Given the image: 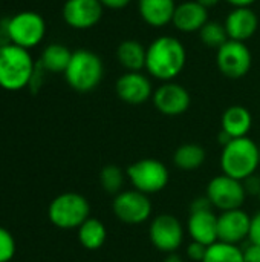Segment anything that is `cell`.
<instances>
[{"mask_svg":"<svg viewBox=\"0 0 260 262\" xmlns=\"http://www.w3.org/2000/svg\"><path fill=\"white\" fill-rule=\"evenodd\" d=\"M187 52L184 45L175 37L162 35L149 45L146 69L152 77L166 83L172 81L182 72Z\"/></svg>","mask_w":260,"mask_h":262,"instance_id":"cell-1","label":"cell"},{"mask_svg":"<svg viewBox=\"0 0 260 262\" xmlns=\"http://www.w3.org/2000/svg\"><path fill=\"white\" fill-rule=\"evenodd\" d=\"M37 63L29 49L12 43L0 46V88L5 91H21L29 86Z\"/></svg>","mask_w":260,"mask_h":262,"instance_id":"cell-2","label":"cell"},{"mask_svg":"<svg viewBox=\"0 0 260 262\" xmlns=\"http://www.w3.org/2000/svg\"><path fill=\"white\" fill-rule=\"evenodd\" d=\"M260 166L259 144L250 137L234 138L221 154V169L224 175L244 181L257 173Z\"/></svg>","mask_w":260,"mask_h":262,"instance_id":"cell-3","label":"cell"},{"mask_svg":"<svg viewBox=\"0 0 260 262\" xmlns=\"http://www.w3.org/2000/svg\"><path fill=\"white\" fill-rule=\"evenodd\" d=\"M104 66L101 58L87 49H78L72 52L70 61L64 71L67 84L77 92H90L103 80Z\"/></svg>","mask_w":260,"mask_h":262,"instance_id":"cell-4","label":"cell"},{"mask_svg":"<svg viewBox=\"0 0 260 262\" xmlns=\"http://www.w3.org/2000/svg\"><path fill=\"white\" fill-rule=\"evenodd\" d=\"M48 218L57 229L75 230L90 218V204L81 193L64 192L51 201Z\"/></svg>","mask_w":260,"mask_h":262,"instance_id":"cell-5","label":"cell"},{"mask_svg":"<svg viewBox=\"0 0 260 262\" xmlns=\"http://www.w3.org/2000/svg\"><path fill=\"white\" fill-rule=\"evenodd\" d=\"M46 34V21L35 11H20L5 23L6 41L25 49L41 43Z\"/></svg>","mask_w":260,"mask_h":262,"instance_id":"cell-6","label":"cell"},{"mask_svg":"<svg viewBox=\"0 0 260 262\" xmlns=\"http://www.w3.org/2000/svg\"><path fill=\"white\" fill-rule=\"evenodd\" d=\"M126 173L132 187L149 196L162 192L170 181L167 166L155 158H143L132 163Z\"/></svg>","mask_w":260,"mask_h":262,"instance_id":"cell-7","label":"cell"},{"mask_svg":"<svg viewBox=\"0 0 260 262\" xmlns=\"http://www.w3.org/2000/svg\"><path fill=\"white\" fill-rule=\"evenodd\" d=\"M205 195L210 200L213 209H218L221 212L242 209L248 196L242 181L224 173L210 180Z\"/></svg>","mask_w":260,"mask_h":262,"instance_id":"cell-8","label":"cell"},{"mask_svg":"<svg viewBox=\"0 0 260 262\" xmlns=\"http://www.w3.org/2000/svg\"><path fill=\"white\" fill-rule=\"evenodd\" d=\"M112 210L118 221L127 226H138L149 221L152 216V201L149 195L135 189L123 190L115 195L112 201Z\"/></svg>","mask_w":260,"mask_h":262,"instance_id":"cell-9","label":"cell"},{"mask_svg":"<svg viewBox=\"0 0 260 262\" xmlns=\"http://www.w3.org/2000/svg\"><path fill=\"white\" fill-rule=\"evenodd\" d=\"M149 238L152 246L161 253H176L184 243V226L176 216L161 213L152 220L149 226Z\"/></svg>","mask_w":260,"mask_h":262,"instance_id":"cell-10","label":"cell"},{"mask_svg":"<svg viewBox=\"0 0 260 262\" xmlns=\"http://www.w3.org/2000/svg\"><path fill=\"white\" fill-rule=\"evenodd\" d=\"M253 63L250 49L244 41L227 40L216 52V64L228 78H241L248 74Z\"/></svg>","mask_w":260,"mask_h":262,"instance_id":"cell-11","label":"cell"},{"mask_svg":"<svg viewBox=\"0 0 260 262\" xmlns=\"http://www.w3.org/2000/svg\"><path fill=\"white\" fill-rule=\"evenodd\" d=\"M153 106L158 112L167 117H178L188 111L192 98L188 91L175 83V81H166L162 83L155 92H153Z\"/></svg>","mask_w":260,"mask_h":262,"instance_id":"cell-12","label":"cell"},{"mask_svg":"<svg viewBox=\"0 0 260 262\" xmlns=\"http://www.w3.org/2000/svg\"><path fill=\"white\" fill-rule=\"evenodd\" d=\"M104 6L100 0H66L63 20L74 29H89L100 23Z\"/></svg>","mask_w":260,"mask_h":262,"instance_id":"cell-13","label":"cell"},{"mask_svg":"<svg viewBox=\"0 0 260 262\" xmlns=\"http://www.w3.org/2000/svg\"><path fill=\"white\" fill-rule=\"evenodd\" d=\"M251 216L242 209L222 212L218 216V235L219 241L239 246L250 235Z\"/></svg>","mask_w":260,"mask_h":262,"instance_id":"cell-14","label":"cell"},{"mask_svg":"<svg viewBox=\"0 0 260 262\" xmlns=\"http://www.w3.org/2000/svg\"><path fill=\"white\" fill-rule=\"evenodd\" d=\"M116 95L121 101L138 106L146 103L153 97V89L150 80L141 72H126L123 74L115 84Z\"/></svg>","mask_w":260,"mask_h":262,"instance_id":"cell-15","label":"cell"},{"mask_svg":"<svg viewBox=\"0 0 260 262\" xmlns=\"http://www.w3.org/2000/svg\"><path fill=\"white\" fill-rule=\"evenodd\" d=\"M224 26L230 40L245 43L256 34L259 28V18L251 8H234L227 15Z\"/></svg>","mask_w":260,"mask_h":262,"instance_id":"cell-16","label":"cell"},{"mask_svg":"<svg viewBox=\"0 0 260 262\" xmlns=\"http://www.w3.org/2000/svg\"><path fill=\"white\" fill-rule=\"evenodd\" d=\"M187 233L192 241L201 243L204 246H211L218 243V215L213 210L190 213L187 221Z\"/></svg>","mask_w":260,"mask_h":262,"instance_id":"cell-17","label":"cell"},{"mask_svg":"<svg viewBox=\"0 0 260 262\" xmlns=\"http://www.w3.org/2000/svg\"><path fill=\"white\" fill-rule=\"evenodd\" d=\"M208 21V9L204 8L196 0L184 2L176 6L173 15V25L176 29L182 32H195L201 31V28Z\"/></svg>","mask_w":260,"mask_h":262,"instance_id":"cell-18","label":"cell"},{"mask_svg":"<svg viewBox=\"0 0 260 262\" xmlns=\"http://www.w3.org/2000/svg\"><path fill=\"white\" fill-rule=\"evenodd\" d=\"M176 6L175 0H138L143 20L153 28H162L172 23Z\"/></svg>","mask_w":260,"mask_h":262,"instance_id":"cell-19","label":"cell"},{"mask_svg":"<svg viewBox=\"0 0 260 262\" xmlns=\"http://www.w3.org/2000/svg\"><path fill=\"white\" fill-rule=\"evenodd\" d=\"M253 126L251 112L239 104L230 106L225 109L221 118V129L227 132L231 138H242L248 137V132Z\"/></svg>","mask_w":260,"mask_h":262,"instance_id":"cell-20","label":"cell"},{"mask_svg":"<svg viewBox=\"0 0 260 262\" xmlns=\"http://www.w3.org/2000/svg\"><path fill=\"white\" fill-rule=\"evenodd\" d=\"M147 48L136 40H124L116 49V58L129 72H139L146 68Z\"/></svg>","mask_w":260,"mask_h":262,"instance_id":"cell-21","label":"cell"},{"mask_svg":"<svg viewBox=\"0 0 260 262\" xmlns=\"http://www.w3.org/2000/svg\"><path fill=\"white\" fill-rule=\"evenodd\" d=\"M207 160V152L201 144L185 143L173 152V164L179 170L192 172L201 169Z\"/></svg>","mask_w":260,"mask_h":262,"instance_id":"cell-22","label":"cell"},{"mask_svg":"<svg viewBox=\"0 0 260 262\" xmlns=\"http://www.w3.org/2000/svg\"><path fill=\"white\" fill-rule=\"evenodd\" d=\"M70 57H72V52L64 45L51 43L43 49L38 64L48 72L64 74L67 64L70 61Z\"/></svg>","mask_w":260,"mask_h":262,"instance_id":"cell-23","label":"cell"},{"mask_svg":"<svg viewBox=\"0 0 260 262\" xmlns=\"http://www.w3.org/2000/svg\"><path fill=\"white\" fill-rule=\"evenodd\" d=\"M78 241L86 250H98L107 239V230L103 221L97 218L86 220L78 229Z\"/></svg>","mask_w":260,"mask_h":262,"instance_id":"cell-24","label":"cell"},{"mask_svg":"<svg viewBox=\"0 0 260 262\" xmlns=\"http://www.w3.org/2000/svg\"><path fill=\"white\" fill-rule=\"evenodd\" d=\"M202 262H245L244 250L236 244L218 241L207 249V255Z\"/></svg>","mask_w":260,"mask_h":262,"instance_id":"cell-25","label":"cell"},{"mask_svg":"<svg viewBox=\"0 0 260 262\" xmlns=\"http://www.w3.org/2000/svg\"><path fill=\"white\" fill-rule=\"evenodd\" d=\"M127 173L116 164H107L100 172V184L103 190L109 195H118L121 193L126 184Z\"/></svg>","mask_w":260,"mask_h":262,"instance_id":"cell-26","label":"cell"},{"mask_svg":"<svg viewBox=\"0 0 260 262\" xmlns=\"http://www.w3.org/2000/svg\"><path fill=\"white\" fill-rule=\"evenodd\" d=\"M199 37H201V41H202L205 46L215 48V49H219V48L228 40L225 26L221 25L219 21H215V20H208V21L201 28Z\"/></svg>","mask_w":260,"mask_h":262,"instance_id":"cell-27","label":"cell"},{"mask_svg":"<svg viewBox=\"0 0 260 262\" xmlns=\"http://www.w3.org/2000/svg\"><path fill=\"white\" fill-rule=\"evenodd\" d=\"M15 239L12 233L0 226V262H9L15 255Z\"/></svg>","mask_w":260,"mask_h":262,"instance_id":"cell-28","label":"cell"},{"mask_svg":"<svg viewBox=\"0 0 260 262\" xmlns=\"http://www.w3.org/2000/svg\"><path fill=\"white\" fill-rule=\"evenodd\" d=\"M207 249H208V246H204L201 243L192 241L187 246V258L193 262H202L204 258H205V255H207Z\"/></svg>","mask_w":260,"mask_h":262,"instance_id":"cell-29","label":"cell"},{"mask_svg":"<svg viewBox=\"0 0 260 262\" xmlns=\"http://www.w3.org/2000/svg\"><path fill=\"white\" fill-rule=\"evenodd\" d=\"M244 183V187H245V192L247 195H251V196H259L260 195V177L257 173L248 177L247 180L242 181Z\"/></svg>","mask_w":260,"mask_h":262,"instance_id":"cell-30","label":"cell"},{"mask_svg":"<svg viewBox=\"0 0 260 262\" xmlns=\"http://www.w3.org/2000/svg\"><path fill=\"white\" fill-rule=\"evenodd\" d=\"M248 239L250 243L260 246V212L251 216V227H250Z\"/></svg>","mask_w":260,"mask_h":262,"instance_id":"cell-31","label":"cell"},{"mask_svg":"<svg viewBox=\"0 0 260 262\" xmlns=\"http://www.w3.org/2000/svg\"><path fill=\"white\" fill-rule=\"evenodd\" d=\"M204 210H213V206L210 203V200L207 198V195L204 196H198L190 203V213L193 212H204Z\"/></svg>","mask_w":260,"mask_h":262,"instance_id":"cell-32","label":"cell"},{"mask_svg":"<svg viewBox=\"0 0 260 262\" xmlns=\"http://www.w3.org/2000/svg\"><path fill=\"white\" fill-rule=\"evenodd\" d=\"M244 250V261L245 262H260V246L250 243Z\"/></svg>","mask_w":260,"mask_h":262,"instance_id":"cell-33","label":"cell"},{"mask_svg":"<svg viewBox=\"0 0 260 262\" xmlns=\"http://www.w3.org/2000/svg\"><path fill=\"white\" fill-rule=\"evenodd\" d=\"M101 5L104 8H109V9H123L126 8L132 0H100Z\"/></svg>","mask_w":260,"mask_h":262,"instance_id":"cell-34","label":"cell"},{"mask_svg":"<svg viewBox=\"0 0 260 262\" xmlns=\"http://www.w3.org/2000/svg\"><path fill=\"white\" fill-rule=\"evenodd\" d=\"M234 8H250L256 0H227Z\"/></svg>","mask_w":260,"mask_h":262,"instance_id":"cell-35","label":"cell"},{"mask_svg":"<svg viewBox=\"0 0 260 262\" xmlns=\"http://www.w3.org/2000/svg\"><path fill=\"white\" fill-rule=\"evenodd\" d=\"M162 262H185L178 253H169L166 258H164V261Z\"/></svg>","mask_w":260,"mask_h":262,"instance_id":"cell-36","label":"cell"},{"mask_svg":"<svg viewBox=\"0 0 260 262\" xmlns=\"http://www.w3.org/2000/svg\"><path fill=\"white\" fill-rule=\"evenodd\" d=\"M196 2H198V3H201L204 8H207V9H208V8H213V6H216V5H218L221 0H196Z\"/></svg>","mask_w":260,"mask_h":262,"instance_id":"cell-37","label":"cell"},{"mask_svg":"<svg viewBox=\"0 0 260 262\" xmlns=\"http://www.w3.org/2000/svg\"><path fill=\"white\" fill-rule=\"evenodd\" d=\"M259 154H260V144H259Z\"/></svg>","mask_w":260,"mask_h":262,"instance_id":"cell-38","label":"cell"},{"mask_svg":"<svg viewBox=\"0 0 260 262\" xmlns=\"http://www.w3.org/2000/svg\"><path fill=\"white\" fill-rule=\"evenodd\" d=\"M259 200H260V195H259Z\"/></svg>","mask_w":260,"mask_h":262,"instance_id":"cell-39","label":"cell"}]
</instances>
